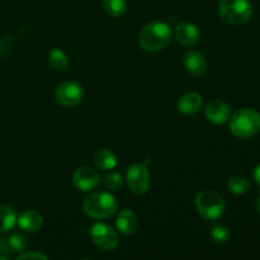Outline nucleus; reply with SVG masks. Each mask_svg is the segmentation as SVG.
<instances>
[{
  "label": "nucleus",
  "mask_w": 260,
  "mask_h": 260,
  "mask_svg": "<svg viewBox=\"0 0 260 260\" xmlns=\"http://www.w3.org/2000/svg\"><path fill=\"white\" fill-rule=\"evenodd\" d=\"M103 185L106 187V189L116 192L123 187V178L118 173H111V174L106 175V178L103 179Z\"/></svg>",
  "instance_id": "obj_23"
},
{
  "label": "nucleus",
  "mask_w": 260,
  "mask_h": 260,
  "mask_svg": "<svg viewBox=\"0 0 260 260\" xmlns=\"http://www.w3.org/2000/svg\"><path fill=\"white\" fill-rule=\"evenodd\" d=\"M0 254H3V255H9V254H12L9 245H8L7 239H0Z\"/></svg>",
  "instance_id": "obj_26"
},
{
  "label": "nucleus",
  "mask_w": 260,
  "mask_h": 260,
  "mask_svg": "<svg viewBox=\"0 0 260 260\" xmlns=\"http://www.w3.org/2000/svg\"><path fill=\"white\" fill-rule=\"evenodd\" d=\"M8 245L12 253H22L27 248V239L22 234H13L7 239Z\"/></svg>",
  "instance_id": "obj_22"
},
{
  "label": "nucleus",
  "mask_w": 260,
  "mask_h": 260,
  "mask_svg": "<svg viewBox=\"0 0 260 260\" xmlns=\"http://www.w3.org/2000/svg\"><path fill=\"white\" fill-rule=\"evenodd\" d=\"M196 210L205 220L215 221L222 217L226 210V203L217 192L206 189L198 193L196 197Z\"/></svg>",
  "instance_id": "obj_5"
},
{
  "label": "nucleus",
  "mask_w": 260,
  "mask_h": 260,
  "mask_svg": "<svg viewBox=\"0 0 260 260\" xmlns=\"http://www.w3.org/2000/svg\"><path fill=\"white\" fill-rule=\"evenodd\" d=\"M13 47V41L10 37H4L0 41V56H7Z\"/></svg>",
  "instance_id": "obj_24"
},
{
  "label": "nucleus",
  "mask_w": 260,
  "mask_h": 260,
  "mask_svg": "<svg viewBox=\"0 0 260 260\" xmlns=\"http://www.w3.org/2000/svg\"><path fill=\"white\" fill-rule=\"evenodd\" d=\"M210 236L212 238L213 241H216V243L223 244L226 243V241H229V239H230L231 236V233L230 230H229L228 226L218 223V225H215L211 228Z\"/></svg>",
  "instance_id": "obj_21"
},
{
  "label": "nucleus",
  "mask_w": 260,
  "mask_h": 260,
  "mask_svg": "<svg viewBox=\"0 0 260 260\" xmlns=\"http://www.w3.org/2000/svg\"><path fill=\"white\" fill-rule=\"evenodd\" d=\"M206 118L213 124H223L225 122L229 121L231 114V109L229 104L225 102L220 101V99H213V101L208 102L205 109Z\"/></svg>",
  "instance_id": "obj_10"
},
{
  "label": "nucleus",
  "mask_w": 260,
  "mask_h": 260,
  "mask_svg": "<svg viewBox=\"0 0 260 260\" xmlns=\"http://www.w3.org/2000/svg\"><path fill=\"white\" fill-rule=\"evenodd\" d=\"M93 161L94 165H95L98 169L104 170V172L114 169V168L117 167V164H118V159H117L116 154L112 152L111 150L107 149L98 150V151L95 152V155H94Z\"/></svg>",
  "instance_id": "obj_16"
},
{
  "label": "nucleus",
  "mask_w": 260,
  "mask_h": 260,
  "mask_svg": "<svg viewBox=\"0 0 260 260\" xmlns=\"http://www.w3.org/2000/svg\"><path fill=\"white\" fill-rule=\"evenodd\" d=\"M256 210H258L260 212V197L258 198V200H256Z\"/></svg>",
  "instance_id": "obj_28"
},
{
  "label": "nucleus",
  "mask_w": 260,
  "mask_h": 260,
  "mask_svg": "<svg viewBox=\"0 0 260 260\" xmlns=\"http://www.w3.org/2000/svg\"><path fill=\"white\" fill-rule=\"evenodd\" d=\"M126 180L132 192L136 194H145L150 189V184H151V177H150L147 165L144 162H136L128 167Z\"/></svg>",
  "instance_id": "obj_6"
},
{
  "label": "nucleus",
  "mask_w": 260,
  "mask_h": 260,
  "mask_svg": "<svg viewBox=\"0 0 260 260\" xmlns=\"http://www.w3.org/2000/svg\"><path fill=\"white\" fill-rule=\"evenodd\" d=\"M84 98V89L78 81H65L55 91V99L62 107H74Z\"/></svg>",
  "instance_id": "obj_8"
},
{
  "label": "nucleus",
  "mask_w": 260,
  "mask_h": 260,
  "mask_svg": "<svg viewBox=\"0 0 260 260\" xmlns=\"http://www.w3.org/2000/svg\"><path fill=\"white\" fill-rule=\"evenodd\" d=\"M117 230L123 235H132L137 230L139 220H137L136 213L129 208H124L118 213L116 218Z\"/></svg>",
  "instance_id": "obj_15"
},
{
  "label": "nucleus",
  "mask_w": 260,
  "mask_h": 260,
  "mask_svg": "<svg viewBox=\"0 0 260 260\" xmlns=\"http://www.w3.org/2000/svg\"><path fill=\"white\" fill-rule=\"evenodd\" d=\"M17 223V213L13 207L8 205H0V233L12 230Z\"/></svg>",
  "instance_id": "obj_17"
},
{
  "label": "nucleus",
  "mask_w": 260,
  "mask_h": 260,
  "mask_svg": "<svg viewBox=\"0 0 260 260\" xmlns=\"http://www.w3.org/2000/svg\"><path fill=\"white\" fill-rule=\"evenodd\" d=\"M253 178H254V180H255L256 184L260 185V164L258 165V167L255 168V169H254V172H253Z\"/></svg>",
  "instance_id": "obj_27"
},
{
  "label": "nucleus",
  "mask_w": 260,
  "mask_h": 260,
  "mask_svg": "<svg viewBox=\"0 0 260 260\" xmlns=\"http://www.w3.org/2000/svg\"><path fill=\"white\" fill-rule=\"evenodd\" d=\"M83 210L86 216L95 220H104L109 218L118 211V203L116 197L109 192L99 190L91 193L84 200Z\"/></svg>",
  "instance_id": "obj_2"
},
{
  "label": "nucleus",
  "mask_w": 260,
  "mask_h": 260,
  "mask_svg": "<svg viewBox=\"0 0 260 260\" xmlns=\"http://www.w3.org/2000/svg\"><path fill=\"white\" fill-rule=\"evenodd\" d=\"M175 38L183 46H194L200 41L201 33L193 23L182 22L175 28Z\"/></svg>",
  "instance_id": "obj_11"
},
{
  "label": "nucleus",
  "mask_w": 260,
  "mask_h": 260,
  "mask_svg": "<svg viewBox=\"0 0 260 260\" xmlns=\"http://www.w3.org/2000/svg\"><path fill=\"white\" fill-rule=\"evenodd\" d=\"M90 238L96 246L106 251L114 250L119 244L117 231L111 225L104 222H96L91 226Z\"/></svg>",
  "instance_id": "obj_7"
},
{
  "label": "nucleus",
  "mask_w": 260,
  "mask_h": 260,
  "mask_svg": "<svg viewBox=\"0 0 260 260\" xmlns=\"http://www.w3.org/2000/svg\"><path fill=\"white\" fill-rule=\"evenodd\" d=\"M18 260H24V259H42L47 260V256L42 253H38V251H29V253H20L19 255L17 256Z\"/></svg>",
  "instance_id": "obj_25"
},
{
  "label": "nucleus",
  "mask_w": 260,
  "mask_h": 260,
  "mask_svg": "<svg viewBox=\"0 0 260 260\" xmlns=\"http://www.w3.org/2000/svg\"><path fill=\"white\" fill-rule=\"evenodd\" d=\"M103 8L108 15L113 18L123 17L127 12L126 0H103Z\"/></svg>",
  "instance_id": "obj_19"
},
{
  "label": "nucleus",
  "mask_w": 260,
  "mask_h": 260,
  "mask_svg": "<svg viewBox=\"0 0 260 260\" xmlns=\"http://www.w3.org/2000/svg\"><path fill=\"white\" fill-rule=\"evenodd\" d=\"M185 70L193 76H202L207 70V61L198 51H188L183 56Z\"/></svg>",
  "instance_id": "obj_12"
},
{
  "label": "nucleus",
  "mask_w": 260,
  "mask_h": 260,
  "mask_svg": "<svg viewBox=\"0 0 260 260\" xmlns=\"http://www.w3.org/2000/svg\"><path fill=\"white\" fill-rule=\"evenodd\" d=\"M172 40V29L164 22H150L139 35L140 47L147 52H157L167 47Z\"/></svg>",
  "instance_id": "obj_1"
},
{
  "label": "nucleus",
  "mask_w": 260,
  "mask_h": 260,
  "mask_svg": "<svg viewBox=\"0 0 260 260\" xmlns=\"http://www.w3.org/2000/svg\"><path fill=\"white\" fill-rule=\"evenodd\" d=\"M0 260H7V255H0Z\"/></svg>",
  "instance_id": "obj_29"
},
{
  "label": "nucleus",
  "mask_w": 260,
  "mask_h": 260,
  "mask_svg": "<svg viewBox=\"0 0 260 260\" xmlns=\"http://www.w3.org/2000/svg\"><path fill=\"white\" fill-rule=\"evenodd\" d=\"M48 62L53 70L65 71L70 63V60H69V56L66 55L65 51L60 50V48H53L48 55Z\"/></svg>",
  "instance_id": "obj_18"
},
{
  "label": "nucleus",
  "mask_w": 260,
  "mask_h": 260,
  "mask_svg": "<svg viewBox=\"0 0 260 260\" xmlns=\"http://www.w3.org/2000/svg\"><path fill=\"white\" fill-rule=\"evenodd\" d=\"M218 15L231 25H243L253 17V7L249 0H220Z\"/></svg>",
  "instance_id": "obj_3"
},
{
  "label": "nucleus",
  "mask_w": 260,
  "mask_h": 260,
  "mask_svg": "<svg viewBox=\"0 0 260 260\" xmlns=\"http://www.w3.org/2000/svg\"><path fill=\"white\" fill-rule=\"evenodd\" d=\"M17 223L20 230L25 233H37L43 225V217L38 211L27 210L17 217Z\"/></svg>",
  "instance_id": "obj_13"
},
{
  "label": "nucleus",
  "mask_w": 260,
  "mask_h": 260,
  "mask_svg": "<svg viewBox=\"0 0 260 260\" xmlns=\"http://www.w3.org/2000/svg\"><path fill=\"white\" fill-rule=\"evenodd\" d=\"M73 183L81 192H90L102 183V178L96 169L89 167H81L75 170L73 175Z\"/></svg>",
  "instance_id": "obj_9"
},
{
  "label": "nucleus",
  "mask_w": 260,
  "mask_h": 260,
  "mask_svg": "<svg viewBox=\"0 0 260 260\" xmlns=\"http://www.w3.org/2000/svg\"><path fill=\"white\" fill-rule=\"evenodd\" d=\"M202 106V95L196 93V91H190V93H187L180 96V99L178 101L177 108L179 113L185 114V116H190V114H196L197 112H200Z\"/></svg>",
  "instance_id": "obj_14"
},
{
  "label": "nucleus",
  "mask_w": 260,
  "mask_h": 260,
  "mask_svg": "<svg viewBox=\"0 0 260 260\" xmlns=\"http://www.w3.org/2000/svg\"><path fill=\"white\" fill-rule=\"evenodd\" d=\"M230 131L239 139H249L260 131V113L250 108L235 112L230 119Z\"/></svg>",
  "instance_id": "obj_4"
},
{
  "label": "nucleus",
  "mask_w": 260,
  "mask_h": 260,
  "mask_svg": "<svg viewBox=\"0 0 260 260\" xmlns=\"http://www.w3.org/2000/svg\"><path fill=\"white\" fill-rule=\"evenodd\" d=\"M228 187L230 189V192H233L234 194H243V193L248 192L249 188H250V183L246 179L245 177H241V175H235V177H231L229 179Z\"/></svg>",
  "instance_id": "obj_20"
}]
</instances>
